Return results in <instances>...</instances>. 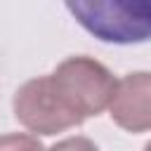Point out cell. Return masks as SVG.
Masks as SVG:
<instances>
[{"instance_id":"6da1fadb","label":"cell","mask_w":151,"mask_h":151,"mask_svg":"<svg viewBox=\"0 0 151 151\" xmlns=\"http://www.w3.org/2000/svg\"><path fill=\"white\" fill-rule=\"evenodd\" d=\"M71 17L97 40L137 45L151 40V0H64Z\"/></svg>"},{"instance_id":"7a4b0ae2","label":"cell","mask_w":151,"mask_h":151,"mask_svg":"<svg viewBox=\"0 0 151 151\" xmlns=\"http://www.w3.org/2000/svg\"><path fill=\"white\" fill-rule=\"evenodd\" d=\"M50 80L80 120L109 109L116 90V78L111 71L90 57L64 59L54 73H50Z\"/></svg>"},{"instance_id":"3957f363","label":"cell","mask_w":151,"mask_h":151,"mask_svg":"<svg viewBox=\"0 0 151 151\" xmlns=\"http://www.w3.org/2000/svg\"><path fill=\"white\" fill-rule=\"evenodd\" d=\"M14 113L24 127L35 134H57L83 120L66 106L50 76L33 78L24 83L14 94Z\"/></svg>"},{"instance_id":"277c9868","label":"cell","mask_w":151,"mask_h":151,"mask_svg":"<svg viewBox=\"0 0 151 151\" xmlns=\"http://www.w3.org/2000/svg\"><path fill=\"white\" fill-rule=\"evenodd\" d=\"M109 111L113 123L127 132L151 130V73L139 71L116 80Z\"/></svg>"},{"instance_id":"5b68a950","label":"cell","mask_w":151,"mask_h":151,"mask_svg":"<svg viewBox=\"0 0 151 151\" xmlns=\"http://www.w3.org/2000/svg\"><path fill=\"white\" fill-rule=\"evenodd\" d=\"M9 144H19V146H38L40 142H38V139H17V137L0 139V146H9Z\"/></svg>"}]
</instances>
